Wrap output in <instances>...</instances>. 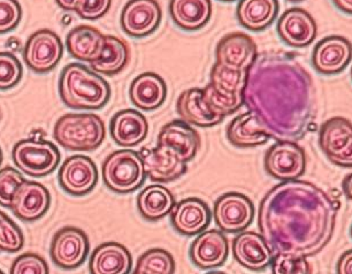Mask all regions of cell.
<instances>
[{"mask_svg": "<svg viewBox=\"0 0 352 274\" xmlns=\"http://www.w3.org/2000/svg\"><path fill=\"white\" fill-rule=\"evenodd\" d=\"M21 18L22 8L18 0H0V35L14 30Z\"/></svg>", "mask_w": 352, "mask_h": 274, "instance_id": "obj_40", "label": "cell"}, {"mask_svg": "<svg viewBox=\"0 0 352 274\" xmlns=\"http://www.w3.org/2000/svg\"><path fill=\"white\" fill-rule=\"evenodd\" d=\"M350 234H351V236H352V226H351V231H350Z\"/></svg>", "mask_w": 352, "mask_h": 274, "instance_id": "obj_51", "label": "cell"}, {"mask_svg": "<svg viewBox=\"0 0 352 274\" xmlns=\"http://www.w3.org/2000/svg\"><path fill=\"white\" fill-rule=\"evenodd\" d=\"M333 3L340 11L352 15V0H333Z\"/></svg>", "mask_w": 352, "mask_h": 274, "instance_id": "obj_44", "label": "cell"}, {"mask_svg": "<svg viewBox=\"0 0 352 274\" xmlns=\"http://www.w3.org/2000/svg\"><path fill=\"white\" fill-rule=\"evenodd\" d=\"M340 202L314 183L282 181L261 202L258 227L273 255L312 257L334 234Z\"/></svg>", "mask_w": 352, "mask_h": 274, "instance_id": "obj_2", "label": "cell"}, {"mask_svg": "<svg viewBox=\"0 0 352 274\" xmlns=\"http://www.w3.org/2000/svg\"><path fill=\"white\" fill-rule=\"evenodd\" d=\"M131 267V253L118 242H106L97 246L89 262L90 274H129Z\"/></svg>", "mask_w": 352, "mask_h": 274, "instance_id": "obj_24", "label": "cell"}, {"mask_svg": "<svg viewBox=\"0 0 352 274\" xmlns=\"http://www.w3.org/2000/svg\"><path fill=\"white\" fill-rule=\"evenodd\" d=\"M1 162H3V151L0 149V165H1Z\"/></svg>", "mask_w": 352, "mask_h": 274, "instance_id": "obj_47", "label": "cell"}, {"mask_svg": "<svg viewBox=\"0 0 352 274\" xmlns=\"http://www.w3.org/2000/svg\"><path fill=\"white\" fill-rule=\"evenodd\" d=\"M0 274H5L4 272H3V271L0 270Z\"/></svg>", "mask_w": 352, "mask_h": 274, "instance_id": "obj_50", "label": "cell"}, {"mask_svg": "<svg viewBox=\"0 0 352 274\" xmlns=\"http://www.w3.org/2000/svg\"><path fill=\"white\" fill-rule=\"evenodd\" d=\"M169 14L177 27L187 32H195L210 21L211 0H170Z\"/></svg>", "mask_w": 352, "mask_h": 274, "instance_id": "obj_29", "label": "cell"}, {"mask_svg": "<svg viewBox=\"0 0 352 274\" xmlns=\"http://www.w3.org/2000/svg\"><path fill=\"white\" fill-rule=\"evenodd\" d=\"M189 253L195 266L201 270L221 266L229 255L228 240L220 231H206L195 239Z\"/></svg>", "mask_w": 352, "mask_h": 274, "instance_id": "obj_21", "label": "cell"}, {"mask_svg": "<svg viewBox=\"0 0 352 274\" xmlns=\"http://www.w3.org/2000/svg\"><path fill=\"white\" fill-rule=\"evenodd\" d=\"M11 274H50V270L43 257L27 253L14 260L11 267Z\"/></svg>", "mask_w": 352, "mask_h": 274, "instance_id": "obj_39", "label": "cell"}, {"mask_svg": "<svg viewBox=\"0 0 352 274\" xmlns=\"http://www.w3.org/2000/svg\"><path fill=\"white\" fill-rule=\"evenodd\" d=\"M206 274H226L223 273V272H218V271H213V272H208V273Z\"/></svg>", "mask_w": 352, "mask_h": 274, "instance_id": "obj_46", "label": "cell"}, {"mask_svg": "<svg viewBox=\"0 0 352 274\" xmlns=\"http://www.w3.org/2000/svg\"><path fill=\"white\" fill-rule=\"evenodd\" d=\"M105 36L90 25H78L72 29L66 39V48L73 58L91 63L102 54Z\"/></svg>", "mask_w": 352, "mask_h": 274, "instance_id": "obj_28", "label": "cell"}, {"mask_svg": "<svg viewBox=\"0 0 352 274\" xmlns=\"http://www.w3.org/2000/svg\"><path fill=\"white\" fill-rule=\"evenodd\" d=\"M227 138L237 148H254L267 143L271 137L257 116L254 113L247 112L236 116L229 123Z\"/></svg>", "mask_w": 352, "mask_h": 274, "instance_id": "obj_30", "label": "cell"}, {"mask_svg": "<svg viewBox=\"0 0 352 274\" xmlns=\"http://www.w3.org/2000/svg\"><path fill=\"white\" fill-rule=\"evenodd\" d=\"M212 212L208 204L199 198H186L174 205L170 222L176 232L182 235L195 236L204 232L211 222Z\"/></svg>", "mask_w": 352, "mask_h": 274, "instance_id": "obj_20", "label": "cell"}, {"mask_svg": "<svg viewBox=\"0 0 352 274\" xmlns=\"http://www.w3.org/2000/svg\"><path fill=\"white\" fill-rule=\"evenodd\" d=\"M59 92L65 105L73 109H100L111 98L109 83L82 63L65 67Z\"/></svg>", "mask_w": 352, "mask_h": 274, "instance_id": "obj_3", "label": "cell"}, {"mask_svg": "<svg viewBox=\"0 0 352 274\" xmlns=\"http://www.w3.org/2000/svg\"><path fill=\"white\" fill-rule=\"evenodd\" d=\"M266 172L280 181L298 180L307 169V156L296 142L278 141L265 156Z\"/></svg>", "mask_w": 352, "mask_h": 274, "instance_id": "obj_8", "label": "cell"}, {"mask_svg": "<svg viewBox=\"0 0 352 274\" xmlns=\"http://www.w3.org/2000/svg\"><path fill=\"white\" fill-rule=\"evenodd\" d=\"M25 181L21 173L13 167L0 169V205L4 208H11L12 200L15 193Z\"/></svg>", "mask_w": 352, "mask_h": 274, "instance_id": "obj_38", "label": "cell"}, {"mask_svg": "<svg viewBox=\"0 0 352 274\" xmlns=\"http://www.w3.org/2000/svg\"><path fill=\"white\" fill-rule=\"evenodd\" d=\"M175 198L166 187L152 185L142 190L138 197V211L148 222H158L172 212Z\"/></svg>", "mask_w": 352, "mask_h": 274, "instance_id": "obj_32", "label": "cell"}, {"mask_svg": "<svg viewBox=\"0 0 352 274\" xmlns=\"http://www.w3.org/2000/svg\"><path fill=\"white\" fill-rule=\"evenodd\" d=\"M58 180L66 193L73 196H85L95 189L98 182V169L87 156H72L61 165Z\"/></svg>", "mask_w": 352, "mask_h": 274, "instance_id": "obj_13", "label": "cell"}, {"mask_svg": "<svg viewBox=\"0 0 352 274\" xmlns=\"http://www.w3.org/2000/svg\"><path fill=\"white\" fill-rule=\"evenodd\" d=\"M140 155L144 162L146 176L153 182H172L187 172V162L174 150L164 145L142 149Z\"/></svg>", "mask_w": 352, "mask_h": 274, "instance_id": "obj_15", "label": "cell"}, {"mask_svg": "<svg viewBox=\"0 0 352 274\" xmlns=\"http://www.w3.org/2000/svg\"><path fill=\"white\" fill-rule=\"evenodd\" d=\"M343 191L349 200H352V173L349 174L343 181Z\"/></svg>", "mask_w": 352, "mask_h": 274, "instance_id": "obj_45", "label": "cell"}, {"mask_svg": "<svg viewBox=\"0 0 352 274\" xmlns=\"http://www.w3.org/2000/svg\"><path fill=\"white\" fill-rule=\"evenodd\" d=\"M338 274H352V249L345 251L338 262Z\"/></svg>", "mask_w": 352, "mask_h": 274, "instance_id": "obj_42", "label": "cell"}, {"mask_svg": "<svg viewBox=\"0 0 352 274\" xmlns=\"http://www.w3.org/2000/svg\"><path fill=\"white\" fill-rule=\"evenodd\" d=\"M213 217L222 232H243L252 224L254 205L243 193H227L215 202Z\"/></svg>", "mask_w": 352, "mask_h": 274, "instance_id": "obj_11", "label": "cell"}, {"mask_svg": "<svg viewBox=\"0 0 352 274\" xmlns=\"http://www.w3.org/2000/svg\"><path fill=\"white\" fill-rule=\"evenodd\" d=\"M129 48L127 43L116 36H105V44L98 59L90 63L96 73L112 75L120 73L129 61Z\"/></svg>", "mask_w": 352, "mask_h": 274, "instance_id": "obj_33", "label": "cell"}, {"mask_svg": "<svg viewBox=\"0 0 352 274\" xmlns=\"http://www.w3.org/2000/svg\"><path fill=\"white\" fill-rule=\"evenodd\" d=\"M232 255L237 263L251 271H263L273 262V253L264 238L254 232H243L232 242Z\"/></svg>", "mask_w": 352, "mask_h": 274, "instance_id": "obj_22", "label": "cell"}, {"mask_svg": "<svg viewBox=\"0 0 352 274\" xmlns=\"http://www.w3.org/2000/svg\"><path fill=\"white\" fill-rule=\"evenodd\" d=\"M144 162L140 152L119 150L113 152L102 164V180L116 193H131L144 183Z\"/></svg>", "mask_w": 352, "mask_h": 274, "instance_id": "obj_6", "label": "cell"}, {"mask_svg": "<svg viewBox=\"0 0 352 274\" xmlns=\"http://www.w3.org/2000/svg\"><path fill=\"white\" fill-rule=\"evenodd\" d=\"M288 1H292V3H297V1H302V0H288Z\"/></svg>", "mask_w": 352, "mask_h": 274, "instance_id": "obj_49", "label": "cell"}, {"mask_svg": "<svg viewBox=\"0 0 352 274\" xmlns=\"http://www.w3.org/2000/svg\"><path fill=\"white\" fill-rule=\"evenodd\" d=\"M351 78H352V68H351Z\"/></svg>", "mask_w": 352, "mask_h": 274, "instance_id": "obj_52", "label": "cell"}, {"mask_svg": "<svg viewBox=\"0 0 352 274\" xmlns=\"http://www.w3.org/2000/svg\"><path fill=\"white\" fill-rule=\"evenodd\" d=\"M109 129L116 145L131 148L140 145L146 138L148 123L138 111L122 109L113 116Z\"/></svg>", "mask_w": 352, "mask_h": 274, "instance_id": "obj_25", "label": "cell"}, {"mask_svg": "<svg viewBox=\"0 0 352 274\" xmlns=\"http://www.w3.org/2000/svg\"><path fill=\"white\" fill-rule=\"evenodd\" d=\"M352 59V44L341 36H329L318 43L312 54L316 71L335 75L344 71Z\"/></svg>", "mask_w": 352, "mask_h": 274, "instance_id": "obj_17", "label": "cell"}, {"mask_svg": "<svg viewBox=\"0 0 352 274\" xmlns=\"http://www.w3.org/2000/svg\"><path fill=\"white\" fill-rule=\"evenodd\" d=\"M111 5L112 0H81L75 12L85 20H97L109 11Z\"/></svg>", "mask_w": 352, "mask_h": 274, "instance_id": "obj_41", "label": "cell"}, {"mask_svg": "<svg viewBox=\"0 0 352 274\" xmlns=\"http://www.w3.org/2000/svg\"><path fill=\"white\" fill-rule=\"evenodd\" d=\"M176 111L184 123L197 127L217 126L223 120L208 107L203 89L192 88L182 92L176 102Z\"/></svg>", "mask_w": 352, "mask_h": 274, "instance_id": "obj_26", "label": "cell"}, {"mask_svg": "<svg viewBox=\"0 0 352 274\" xmlns=\"http://www.w3.org/2000/svg\"><path fill=\"white\" fill-rule=\"evenodd\" d=\"M23 68L18 58L10 52H0V90L14 88L21 81Z\"/></svg>", "mask_w": 352, "mask_h": 274, "instance_id": "obj_36", "label": "cell"}, {"mask_svg": "<svg viewBox=\"0 0 352 274\" xmlns=\"http://www.w3.org/2000/svg\"><path fill=\"white\" fill-rule=\"evenodd\" d=\"M317 23L305 10L290 8L278 22V34L282 42L292 48H305L317 37Z\"/></svg>", "mask_w": 352, "mask_h": 274, "instance_id": "obj_19", "label": "cell"}, {"mask_svg": "<svg viewBox=\"0 0 352 274\" xmlns=\"http://www.w3.org/2000/svg\"><path fill=\"white\" fill-rule=\"evenodd\" d=\"M51 205V195L42 183L25 180L12 200L11 210L23 222H36Z\"/></svg>", "mask_w": 352, "mask_h": 274, "instance_id": "obj_18", "label": "cell"}, {"mask_svg": "<svg viewBox=\"0 0 352 274\" xmlns=\"http://www.w3.org/2000/svg\"><path fill=\"white\" fill-rule=\"evenodd\" d=\"M319 145L334 165L352 167V123L338 116L322 123Z\"/></svg>", "mask_w": 352, "mask_h": 274, "instance_id": "obj_10", "label": "cell"}, {"mask_svg": "<svg viewBox=\"0 0 352 274\" xmlns=\"http://www.w3.org/2000/svg\"><path fill=\"white\" fill-rule=\"evenodd\" d=\"M220 1H225V3H232V1H235V0H220Z\"/></svg>", "mask_w": 352, "mask_h": 274, "instance_id": "obj_48", "label": "cell"}, {"mask_svg": "<svg viewBox=\"0 0 352 274\" xmlns=\"http://www.w3.org/2000/svg\"><path fill=\"white\" fill-rule=\"evenodd\" d=\"M25 244V236L21 229L10 217L0 211V250L16 253Z\"/></svg>", "mask_w": 352, "mask_h": 274, "instance_id": "obj_35", "label": "cell"}, {"mask_svg": "<svg viewBox=\"0 0 352 274\" xmlns=\"http://www.w3.org/2000/svg\"><path fill=\"white\" fill-rule=\"evenodd\" d=\"M13 162L22 173L42 178L56 171L60 162V152L49 141L27 138L15 145Z\"/></svg>", "mask_w": 352, "mask_h": 274, "instance_id": "obj_7", "label": "cell"}, {"mask_svg": "<svg viewBox=\"0 0 352 274\" xmlns=\"http://www.w3.org/2000/svg\"><path fill=\"white\" fill-rule=\"evenodd\" d=\"M131 102L143 111H155L167 98V85L158 74L143 73L131 82Z\"/></svg>", "mask_w": 352, "mask_h": 274, "instance_id": "obj_27", "label": "cell"}, {"mask_svg": "<svg viewBox=\"0 0 352 274\" xmlns=\"http://www.w3.org/2000/svg\"><path fill=\"white\" fill-rule=\"evenodd\" d=\"M244 105L271 138L297 142L314 125L316 88L294 53L266 51L248 71Z\"/></svg>", "mask_w": 352, "mask_h": 274, "instance_id": "obj_1", "label": "cell"}, {"mask_svg": "<svg viewBox=\"0 0 352 274\" xmlns=\"http://www.w3.org/2000/svg\"><path fill=\"white\" fill-rule=\"evenodd\" d=\"M158 145H164L188 162L197 155L201 148V136L197 130L184 120H174L164 126L158 136Z\"/></svg>", "mask_w": 352, "mask_h": 274, "instance_id": "obj_23", "label": "cell"}, {"mask_svg": "<svg viewBox=\"0 0 352 274\" xmlns=\"http://www.w3.org/2000/svg\"><path fill=\"white\" fill-rule=\"evenodd\" d=\"M53 136L67 150L92 151L105 140V125L94 113H69L56 121Z\"/></svg>", "mask_w": 352, "mask_h": 274, "instance_id": "obj_5", "label": "cell"}, {"mask_svg": "<svg viewBox=\"0 0 352 274\" xmlns=\"http://www.w3.org/2000/svg\"><path fill=\"white\" fill-rule=\"evenodd\" d=\"M278 14V0H241L237 6L239 22L251 32L268 28Z\"/></svg>", "mask_w": 352, "mask_h": 274, "instance_id": "obj_31", "label": "cell"}, {"mask_svg": "<svg viewBox=\"0 0 352 274\" xmlns=\"http://www.w3.org/2000/svg\"><path fill=\"white\" fill-rule=\"evenodd\" d=\"M90 250L88 235L76 227H64L54 234L51 243V258L56 266L74 270L85 263Z\"/></svg>", "mask_w": 352, "mask_h": 274, "instance_id": "obj_12", "label": "cell"}, {"mask_svg": "<svg viewBox=\"0 0 352 274\" xmlns=\"http://www.w3.org/2000/svg\"><path fill=\"white\" fill-rule=\"evenodd\" d=\"M273 274H312L307 257L296 255H275L272 262Z\"/></svg>", "mask_w": 352, "mask_h": 274, "instance_id": "obj_37", "label": "cell"}, {"mask_svg": "<svg viewBox=\"0 0 352 274\" xmlns=\"http://www.w3.org/2000/svg\"><path fill=\"white\" fill-rule=\"evenodd\" d=\"M64 54L60 37L49 29L32 34L25 43L23 59L27 66L38 74H45L56 68Z\"/></svg>", "mask_w": 352, "mask_h": 274, "instance_id": "obj_9", "label": "cell"}, {"mask_svg": "<svg viewBox=\"0 0 352 274\" xmlns=\"http://www.w3.org/2000/svg\"><path fill=\"white\" fill-rule=\"evenodd\" d=\"M162 17L155 0H129L121 13V27L127 35L143 39L158 29Z\"/></svg>", "mask_w": 352, "mask_h": 274, "instance_id": "obj_14", "label": "cell"}, {"mask_svg": "<svg viewBox=\"0 0 352 274\" xmlns=\"http://www.w3.org/2000/svg\"><path fill=\"white\" fill-rule=\"evenodd\" d=\"M175 260L165 249L153 248L143 253L133 274H174Z\"/></svg>", "mask_w": 352, "mask_h": 274, "instance_id": "obj_34", "label": "cell"}, {"mask_svg": "<svg viewBox=\"0 0 352 274\" xmlns=\"http://www.w3.org/2000/svg\"><path fill=\"white\" fill-rule=\"evenodd\" d=\"M248 71H237L215 63L211 78L204 89L205 102L215 116H230L244 105V89Z\"/></svg>", "mask_w": 352, "mask_h": 274, "instance_id": "obj_4", "label": "cell"}, {"mask_svg": "<svg viewBox=\"0 0 352 274\" xmlns=\"http://www.w3.org/2000/svg\"><path fill=\"white\" fill-rule=\"evenodd\" d=\"M257 56V45L254 39L242 32L225 36L215 51L217 63L237 71H249Z\"/></svg>", "mask_w": 352, "mask_h": 274, "instance_id": "obj_16", "label": "cell"}, {"mask_svg": "<svg viewBox=\"0 0 352 274\" xmlns=\"http://www.w3.org/2000/svg\"><path fill=\"white\" fill-rule=\"evenodd\" d=\"M56 1L58 6L65 11H76V8L81 3V0H56Z\"/></svg>", "mask_w": 352, "mask_h": 274, "instance_id": "obj_43", "label": "cell"}]
</instances>
